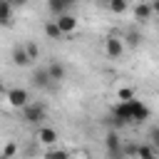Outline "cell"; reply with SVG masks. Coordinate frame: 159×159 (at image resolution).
<instances>
[{"label": "cell", "instance_id": "6da1fadb", "mask_svg": "<svg viewBox=\"0 0 159 159\" xmlns=\"http://www.w3.org/2000/svg\"><path fill=\"white\" fill-rule=\"evenodd\" d=\"M149 107L144 104V102H139V99H122L114 109H112V117H109V122L117 127V129H122L124 124H139V122H144V119H149Z\"/></svg>", "mask_w": 159, "mask_h": 159}, {"label": "cell", "instance_id": "7a4b0ae2", "mask_svg": "<svg viewBox=\"0 0 159 159\" xmlns=\"http://www.w3.org/2000/svg\"><path fill=\"white\" fill-rule=\"evenodd\" d=\"M47 117V107L42 104V102H27L25 107H22V119L27 122V124H42V119Z\"/></svg>", "mask_w": 159, "mask_h": 159}, {"label": "cell", "instance_id": "3957f363", "mask_svg": "<svg viewBox=\"0 0 159 159\" xmlns=\"http://www.w3.org/2000/svg\"><path fill=\"white\" fill-rule=\"evenodd\" d=\"M32 84H35L37 89H55V87H57V82H52L47 67H37V70L32 72Z\"/></svg>", "mask_w": 159, "mask_h": 159}, {"label": "cell", "instance_id": "277c9868", "mask_svg": "<svg viewBox=\"0 0 159 159\" xmlns=\"http://www.w3.org/2000/svg\"><path fill=\"white\" fill-rule=\"evenodd\" d=\"M7 102H10L12 107L22 109V107L30 102V94H27V89H22V87H15V89H10V92H7Z\"/></svg>", "mask_w": 159, "mask_h": 159}, {"label": "cell", "instance_id": "5b68a950", "mask_svg": "<svg viewBox=\"0 0 159 159\" xmlns=\"http://www.w3.org/2000/svg\"><path fill=\"white\" fill-rule=\"evenodd\" d=\"M104 144H107V152H109V157H122L124 154V149H122V142H119V134L112 129V132H107V139H104Z\"/></svg>", "mask_w": 159, "mask_h": 159}, {"label": "cell", "instance_id": "8992f818", "mask_svg": "<svg viewBox=\"0 0 159 159\" xmlns=\"http://www.w3.org/2000/svg\"><path fill=\"white\" fill-rule=\"evenodd\" d=\"M57 27L65 32V35H70V32H75L77 30V17L75 15H70V12H62V15H57Z\"/></svg>", "mask_w": 159, "mask_h": 159}, {"label": "cell", "instance_id": "52a82bcc", "mask_svg": "<svg viewBox=\"0 0 159 159\" xmlns=\"http://www.w3.org/2000/svg\"><path fill=\"white\" fill-rule=\"evenodd\" d=\"M104 52H107L109 57H122V52H124V42H122L119 37L109 35V37L104 40Z\"/></svg>", "mask_w": 159, "mask_h": 159}, {"label": "cell", "instance_id": "ba28073f", "mask_svg": "<svg viewBox=\"0 0 159 159\" xmlns=\"http://www.w3.org/2000/svg\"><path fill=\"white\" fill-rule=\"evenodd\" d=\"M30 62H32V57L27 55V47H25V45H15V47H12V65L27 67Z\"/></svg>", "mask_w": 159, "mask_h": 159}, {"label": "cell", "instance_id": "9c48e42d", "mask_svg": "<svg viewBox=\"0 0 159 159\" xmlns=\"http://www.w3.org/2000/svg\"><path fill=\"white\" fill-rule=\"evenodd\" d=\"M47 72H50V77H52V82H62L65 80V75H67V70H65V65L60 62V60H52L50 65H47Z\"/></svg>", "mask_w": 159, "mask_h": 159}, {"label": "cell", "instance_id": "30bf717a", "mask_svg": "<svg viewBox=\"0 0 159 159\" xmlns=\"http://www.w3.org/2000/svg\"><path fill=\"white\" fill-rule=\"evenodd\" d=\"M75 2H77V0H47V7H50V12L57 17V15L67 12V10H70Z\"/></svg>", "mask_w": 159, "mask_h": 159}, {"label": "cell", "instance_id": "8fae6325", "mask_svg": "<svg viewBox=\"0 0 159 159\" xmlns=\"http://www.w3.org/2000/svg\"><path fill=\"white\" fill-rule=\"evenodd\" d=\"M37 139L42 144H52V142H57V132L50 127H37Z\"/></svg>", "mask_w": 159, "mask_h": 159}, {"label": "cell", "instance_id": "7c38bea8", "mask_svg": "<svg viewBox=\"0 0 159 159\" xmlns=\"http://www.w3.org/2000/svg\"><path fill=\"white\" fill-rule=\"evenodd\" d=\"M45 32H47V37H50V40H62V35H65V32L57 27V22H55V20L45 25Z\"/></svg>", "mask_w": 159, "mask_h": 159}, {"label": "cell", "instance_id": "4fadbf2b", "mask_svg": "<svg viewBox=\"0 0 159 159\" xmlns=\"http://www.w3.org/2000/svg\"><path fill=\"white\" fill-rule=\"evenodd\" d=\"M10 15H12V2L10 0H0V20L5 25L10 22Z\"/></svg>", "mask_w": 159, "mask_h": 159}, {"label": "cell", "instance_id": "5bb4252c", "mask_svg": "<svg viewBox=\"0 0 159 159\" xmlns=\"http://www.w3.org/2000/svg\"><path fill=\"white\" fill-rule=\"evenodd\" d=\"M134 12H137V20H149V15H152V5H149V2H139Z\"/></svg>", "mask_w": 159, "mask_h": 159}, {"label": "cell", "instance_id": "9a60e30c", "mask_svg": "<svg viewBox=\"0 0 159 159\" xmlns=\"http://www.w3.org/2000/svg\"><path fill=\"white\" fill-rule=\"evenodd\" d=\"M132 154H139V157H154L157 149H152V147H137V149H132Z\"/></svg>", "mask_w": 159, "mask_h": 159}, {"label": "cell", "instance_id": "2e32d148", "mask_svg": "<svg viewBox=\"0 0 159 159\" xmlns=\"http://www.w3.org/2000/svg\"><path fill=\"white\" fill-rule=\"evenodd\" d=\"M127 7V0H109V10L112 12H124Z\"/></svg>", "mask_w": 159, "mask_h": 159}, {"label": "cell", "instance_id": "e0dca14e", "mask_svg": "<svg viewBox=\"0 0 159 159\" xmlns=\"http://www.w3.org/2000/svg\"><path fill=\"white\" fill-rule=\"evenodd\" d=\"M117 97H119V99H132V97H134V89H129V87H122V89L117 92Z\"/></svg>", "mask_w": 159, "mask_h": 159}, {"label": "cell", "instance_id": "ac0fdd59", "mask_svg": "<svg viewBox=\"0 0 159 159\" xmlns=\"http://www.w3.org/2000/svg\"><path fill=\"white\" fill-rule=\"evenodd\" d=\"M25 47H27V55H30L32 60H37V45H35V42H30V45H25Z\"/></svg>", "mask_w": 159, "mask_h": 159}, {"label": "cell", "instance_id": "d6986e66", "mask_svg": "<svg viewBox=\"0 0 159 159\" xmlns=\"http://www.w3.org/2000/svg\"><path fill=\"white\" fill-rule=\"evenodd\" d=\"M15 152H17V147H15V144H7V147H5V152H2V157H12Z\"/></svg>", "mask_w": 159, "mask_h": 159}, {"label": "cell", "instance_id": "ffe728a7", "mask_svg": "<svg viewBox=\"0 0 159 159\" xmlns=\"http://www.w3.org/2000/svg\"><path fill=\"white\" fill-rule=\"evenodd\" d=\"M149 137H152V142H154V144H159V127H154V129L149 132Z\"/></svg>", "mask_w": 159, "mask_h": 159}, {"label": "cell", "instance_id": "44dd1931", "mask_svg": "<svg viewBox=\"0 0 159 159\" xmlns=\"http://www.w3.org/2000/svg\"><path fill=\"white\" fill-rule=\"evenodd\" d=\"M139 40H142V37H137V35H134V32H129V42H132V45H137V42H139Z\"/></svg>", "mask_w": 159, "mask_h": 159}, {"label": "cell", "instance_id": "7402d4cb", "mask_svg": "<svg viewBox=\"0 0 159 159\" xmlns=\"http://www.w3.org/2000/svg\"><path fill=\"white\" fill-rule=\"evenodd\" d=\"M149 5H152V10H154V12H159V0H152Z\"/></svg>", "mask_w": 159, "mask_h": 159}, {"label": "cell", "instance_id": "603a6c76", "mask_svg": "<svg viewBox=\"0 0 159 159\" xmlns=\"http://www.w3.org/2000/svg\"><path fill=\"white\" fill-rule=\"evenodd\" d=\"M10 2H12V5H17V2H20V5H22V2H25V0H10Z\"/></svg>", "mask_w": 159, "mask_h": 159}, {"label": "cell", "instance_id": "cb8c5ba5", "mask_svg": "<svg viewBox=\"0 0 159 159\" xmlns=\"http://www.w3.org/2000/svg\"><path fill=\"white\" fill-rule=\"evenodd\" d=\"M0 92H2V82H0Z\"/></svg>", "mask_w": 159, "mask_h": 159}, {"label": "cell", "instance_id": "d4e9b609", "mask_svg": "<svg viewBox=\"0 0 159 159\" xmlns=\"http://www.w3.org/2000/svg\"><path fill=\"white\" fill-rule=\"evenodd\" d=\"M0 25H5V22H2V20H0Z\"/></svg>", "mask_w": 159, "mask_h": 159}, {"label": "cell", "instance_id": "484cf974", "mask_svg": "<svg viewBox=\"0 0 159 159\" xmlns=\"http://www.w3.org/2000/svg\"><path fill=\"white\" fill-rule=\"evenodd\" d=\"M157 15H159V12H157Z\"/></svg>", "mask_w": 159, "mask_h": 159}]
</instances>
